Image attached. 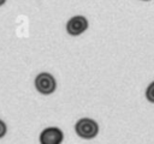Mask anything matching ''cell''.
<instances>
[{
	"label": "cell",
	"mask_w": 154,
	"mask_h": 144,
	"mask_svg": "<svg viewBox=\"0 0 154 144\" xmlns=\"http://www.w3.org/2000/svg\"><path fill=\"white\" fill-rule=\"evenodd\" d=\"M75 131L83 139L95 138L99 133V124L90 118H82L75 125Z\"/></svg>",
	"instance_id": "cell-1"
},
{
	"label": "cell",
	"mask_w": 154,
	"mask_h": 144,
	"mask_svg": "<svg viewBox=\"0 0 154 144\" xmlns=\"http://www.w3.org/2000/svg\"><path fill=\"white\" fill-rule=\"evenodd\" d=\"M34 84L36 90L42 95H51L55 91V88H57L55 78L48 72L38 73L34 80Z\"/></svg>",
	"instance_id": "cell-2"
},
{
	"label": "cell",
	"mask_w": 154,
	"mask_h": 144,
	"mask_svg": "<svg viewBox=\"0 0 154 144\" xmlns=\"http://www.w3.org/2000/svg\"><path fill=\"white\" fill-rule=\"evenodd\" d=\"M89 26L88 19L84 16H73L66 23V31L71 36H78L83 34Z\"/></svg>",
	"instance_id": "cell-3"
},
{
	"label": "cell",
	"mask_w": 154,
	"mask_h": 144,
	"mask_svg": "<svg viewBox=\"0 0 154 144\" xmlns=\"http://www.w3.org/2000/svg\"><path fill=\"white\" fill-rule=\"evenodd\" d=\"M40 144H61L64 133L59 127L51 126L40 133Z\"/></svg>",
	"instance_id": "cell-4"
},
{
	"label": "cell",
	"mask_w": 154,
	"mask_h": 144,
	"mask_svg": "<svg viewBox=\"0 0 154 144\" xmlns=\"http://www.w3.org/2000/svg\"><path fill=\"white\" fill-rule=\"evenodd\" d=\"M146 98L150 102V103H154V80L147 86L146 89Z\"/></svg>",
	"instance_id": "cell-5"
},
{
	"label": "cell",
	"mask_w": 154,
	"mask_h": 144,
	"mask_svg": "<svg viewBox=\"0 0 154 144\" xmlns=\"http://www.w3.org/2000/svg\"><path fill=\"white\" fill-rule=\"evenodd\" d=\"M7 132V127H6V124L0 119V139L6 134Z\"/></svg>",
	"instance_id": "cell-6"
},
{
	"label": "cell",
	"mask_w": 154,
	"mask_h": 144,
	"mask_svg": "<svg viewBox=\"0 0 154 144\" xmlns=\"http://www.w3.org/2000/svg\"><path fill=\"white\" fill-rule=\"evenodd\" d=\"M5 2H6V0H0V6H2Z\"/></svg>",
	"instance_id": "cell-7"
},
{
	"label": "cell",
	"mask_w": 154,
	"mask_h": 144,
	"mask_svg": "<svg viewBox=\"0 0 154 144\" xmlns=\"http://www.w3.org/2000/svg\"><path fill=\"white\" fill-rule=\"evenodd\" d=\"M143 1H148V0H143Z\"/></svg>",
	"instance_id": "cell-8"
}]
</instances>
